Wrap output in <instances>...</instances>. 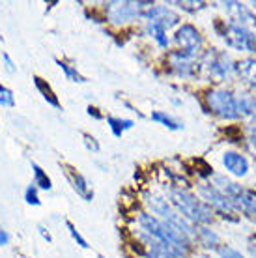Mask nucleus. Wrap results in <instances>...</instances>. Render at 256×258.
I'll return each instance as SVG.
<instances>
[{"label": "nucleus", "mask_w": 256, "mask_h": 258, "mask_svg": "<svg viewBox=\"0 0 256 258\" xmlns=\"http://www.w3.org/2000/svg\"><path fill=\"white\" fill-rule=\"evenodd\" d=\"M213 185L226 197L236 213H243L247 217H256V193L232 181L224 174L213 176Z\"/></svg>", "instance_id": "f257e3e1"}, {"label": "nucleus", "mask_w": 256, "mask_h": 258, "mask_svg": "<svg viewBox=\"0 0 256 258\" xmlns=\"http://www.w3.org/2000/svg\"><path fill=\"white\" fill-rule=\"evenodd\" d=\"M170 202H172L178 213L181 217H185L189 223L195 225H208L213 221L212 208L206 204L204 200L197 199L193 193L185 189H172L170 191Z\"/></svg>", "instance_id": "f03ea898"}, {"label": "nucleus", "mask_w": 256, "mask_h": 258, "mask_svg": "<svg viewBox=\"0 0 256 258\" xmlns=\"http://www.w3.org/2000/svg\"><path fill=\"white\" fill-rule=\"evenodd\" d=\"M139 225L141 228L144 230V234L148 236H152V238L159 239V241H165L168 245H174L181 249V251H189V247H191V239L185 238L183 234L176 232L172 230L170 226H167L163 221H159L157 217L154 215H150V213H141L139 215Z\"/></svg>", "instance_id": "7ed1b4c3"}, {"label": "nucleus", "mask_w": 256, "mask_h": 258, "mask_svg": "<svg viewBox=\"0 0 256 258\" xmlns=\"http://www.w3.org/2000/svg\"><path fill=\"white\" fill-rule=\"evenodd\" d=\"M215 30L219 36L226 41V45L236 49V51H245L256 54V34L247 28V26L236 25V23H223L217 21L215 23Z\"/></svg>", "instance_id": "20e7f679"}, {"label": "nucleus", "mask_w": 256, "mask_h": 258, "mask_svg": "<svg viewBox=\"0 0 256 258\" xmlns=\"http://www.w3.org/2000/svg\"><path fill=\"white\" fill-rule=\"evenodd\" d=\"M206 105L212 110L215 116L223 118V120H237L239 118V110H237V99L230 90L224 88H213V90L206 92Z\"/></svg>", "instance_id": "39448f33"}, {"label": "nucleus", "mask_w": 256, "mask_h": 258, "mask_svg": "<svg viewBox=\"0 0 256 258\" xmlns=\"http://www.w3.org/2000/svg\"><path fill=\"white\" fill-rule=\"evenodd\" d=\"M202 68L206 70L208 77L217 81V83L228 81L236 73V64L230 58V54H226L224 51H217V49H212L210 52H206Z\"/></svg>", "instance_id": "423d86ee"}, {"label": "nucleus", "mask_w": 256, "mask_h": 258, "mask_svg": "<svg viewBox=\"0 0 256 258\" xmlns=\"http://www.w3.org/2000/svg\"><path fill=\"white\" fill-rule=\"evenodd\" d=\"M174 41L179 47V51H183L185 54L199 58L202 56V49H204V39L200 36V32L193 25H181L174 34Z\"/></svg>", "instance_id": "0eeeda50"}, {"label": "nucleus", "mask_w": 256, "mask_h": 258, "mask_svg": "<svg viewBox=\"0 0 256 258\" xmlns=\"http://www.w3.org/2000/svg\"><path fill=\"white\" fill-rule=\"evenodd\" d=\"M199 193H200V197L204 199L206 204H208L210 208H213L215 212L221 213L224 219L236 221V212H234V208L230 206V202L226 200V197H224L213 183H202V185L199 187Z\"/></svg>", "instance_id": "6e6552de"}, {"label": "nucleus", "mask_w": 256, "mask_h": 258, "mask_svg": "<svg viewBox=\"0 0 256 258\" xmlns=\"http://www.w3.org/2000/svg\"><path fill=\"white\" fill-rule=\"evenodd\" d=\"M152 4L146 2H110L107 15H109L110 23L114 25H122V23H129L135 21L137 17H142V8H148Z\"/></svg>", "instance_id": "1a4fd4ad"}, {"label": "nucleus", "mask_w": 256, "mask_h": 258, "mask_svg": "<svg viewBox=\"0 0 256 258\" xmlns=\"http://www.w3.org/2000/svg\"><path fill=\"white\" fill-rule=\"evenodd\" d=\"M168 66L174 75H178L181 79H193L199 73V62L197 58H193L183 51H174L168 54Z\"/></svg>", "instance_id": "9d476101"}, {"label": "nucleus", "mask_w": 256, "mask_h": 258, "mask_svg": "<svg viewBox=\"0 0 256 258\" xmlns=\"http://www.w3.org/2000/svg\"><path fill=\"white\" fill-rule=\"evenodd\" d=\"M142 238L146 241V258H183L187 254L178 247L168 245L165 241H159L148 234H144Z\"/></svg>", "instance_id": "9b49d317"}, {"label": "nucleus", "mask_w": 256, "mask_h": 258, "mask_svg": "<svg viewBox=\"0 0 256 258\" xmlns=\"http://www.w3.org/2000/svg\"><path fill=\"white\" fill-rule=\"evenodd\" d=\"M224 12L228 13V17L232 19V23L241 26H256V15L250 12L249 8L241 4V2H234V0H228V2H223Z\"/></svg>", "instance_id": "f8f14e48"}, {"label": "nucleus", "mask_w": 256, "mask_h": 258, "mask_svg": "<svg viewBox=\"0 0 256 258\" xmlns=\"http://www.w3.org/2000/svg\"><path fill=\"white\" fill-rule=\"evenodd\" d=\"M142 17L148 19V23H161L165 28H170V26L178 25L179 17L178 13H174L172 10H168L167 6H148L144 12H142Z\"/></svg>", "instance_id": "ddd939ff"}, {"label": "nucleus", "mask_w": 256, "mask_h": 258, "mask_svg": "<svg viewBox=\"0 0 256 258\" xmlns=\"http://www.w3.org/2000/svg\"><path fill=\"white\" fill-rule=\"evenodd\" d=\"M223 167L226 168L228 174L236 176V178H243V176L249 174V161L239 152H224Z\"/></svg>", "instance_id": "4468645a"}, {"label": "nucleus", "mask_w": 256, "mask_h": 258, "mask_svg": "<svg viewBox=\"0 0 256 258\" xmlns=\"http://www.w3.org/2000/svg\"><path fill=\"white\" fill-rule=\"evenodd\" d=\"M236 73L250 90L256 92V58H243L241 62H237Z\"/></svg>", "instance_id": "2eb2a0df"}, {"label": "nucleus", "mask_w": 256, "mask_h": 258, "mask_svg": "<svg viewBox=\"0 0 256 258\" xmlns=\"http://www.w3.org/2000/svg\"><path fill=\"white\" fill-rule=\"evenodd\" d=\"M68 178H70L71 183H73V189H75L84 200H88L90 202V200L94 199V191L90 189L88 181L84 180L83 174H79L77 170H73V168H68Z\"/></svg>", "instance_id": "dca6fc26"}, {"label": "nucleus", "mask_w": 256, "mask_h": 258, "mask_svg": "<svg viewBox=\"0 0 256 258\" xmlns=\"http://www.w3.org/2000/svg\"><path fill=\"white\" fill-rule=\"evenodd\" d=\"M237 110L239 118H256V97L250 94H237Z\"/></svg>", "instance_id": "f3484780"}, {"label": "nucleus", "mask_w": 256, "mask_h": 258, "mask_svg": "<svg viewBox=\"0 0 256 258\" xmlns=\"http://www.w3.org/2000/svg\"><path fill=\"white\" fill-rule=\"evenodd\" d=\"M146 32L152 36V38L157 41L159 47H168V38H167V28L161 25V23H148L146 25Z\"/></svg>", "instance_id": "a211bd4d"}, {"label": "nucleus", "mask_w": 256, "mask_h": 258, "mask_svg": "<svg viewBox=\"0 0 256 258\" xmlns=\"http://www.w3.org/2000/svg\"><path fill=\"white\" fill-rule=\"evenodd\" d=\"M152 120H154V122H159L161 125H165V127L170 129V131H179V129H183V123L179 122V120H176V118H172L170 114H167V112H163V110H155V112H152Z\"/></svg>", "instance_id": "6ab92c4d"}, {"label": "nucleus", "mask_w": 256, "mask_h": 258, "mask_svg": "<svg viewBox=\"0 0 256 258\" xmlns=\"http://www.w3.org/2000/svg\"><path fill=\"white\" fill-rule=\"evenodd\" d=\"M34 84H36V88L41 92V96L47 99V103H51L52 107L60 109V101H58V97L54 96V92L51 90V86L45 83L43 79H41V77H34Z\"/></svg>", "instance_id": "aec40b11"}, {"label": "nucleus", "mask_w": 256, "mask_h": 258, "mask_svg": "<svg viewBox=\"0 0 256 258\" xmlns=\"http://www.w3.org/2000/svg\"><path fill=\"white\" fill-rule=\"evenodd\" d=\"M197 239H199L204 247H208V249H210V247H217L219 241H221L217 234L213 232V230H210V228H206V226H200L199 228V232H197Z\"/></svg>", "instance_id": "412c9836"}, {"label": "nucleus", "mask_w": 256, "mask_h": 258, "mask_svg": "<svg viewBox=\"0 0 256 258\" xmlns=\"http://www.w3.org/2000/svg\"><path fill=\"white\" fill-rule=\"evenodd\" d=\"M107 123L110 125V131H112V135L114 137H122V133L125 129H131L135 125L133 120H125V118H114V116H109L107 118Z\"/></svg>", "instance_id": "4be33fe9"}, {"label": "nucleus", "mask_w": 256, "mask_h": 258, "mask_svg": "<svg viewBox=\"0 0 256 258\" xmlns=\"http://www.w3.org/2000/svg\"><path fill=\"white\" fill-rule=\"evenodd\" d=\"M32 170H34V185L39 189H45V191H49L51 189V180H49V176L43 172V168L32 163Z\"/></svg>", "instance_id": "5701e85b"}, {"label": "nucleus", "mask_w": 256, "mask_h": 258, "mask_svg": "<svg viewBox=\"0 0 256 258\" xmlns=\"http://www.w3.org/2000/svg\"><path fill=\"white\" fill-rule=\"evenodd\" d=\"M56 62H58V66H60V70L64 71V73H66V77L70 79V81H73V83H86V79H84L83 75L79 73L77 70H73L71 66L64 64L62 60H56Z\"/></svg>", "instance_id": "b1692460"}, {"label": "nucleus", "mask_w": 256, "mask_h": 258, "mask_svg": "<svg viewBox=\"0 0 256 258\" xmlns=\"http://www.w3.org/2000/svg\"><path fill=\"white\" fill-rule=\"evenodd\" d=\"M217 251H219V256L221 258H245L241 252L236 251V249L230 245H221V247H217Z\"/></svg>", "instance_id": "393cba45"}, {"label": "nucleus", "mask_w": 256, "mask_h": 258, "mask_svg": "<svg viewBox=\"0 0 256 258\" xmlns=\"http://www.w3.org/2000/svg\"><path fill=\"white\" fill-rule=\"evenodd\" d=\"M25 200L28 202V204H32V206H39V204H41L38 199V187H36V185H30V187L26 189Z\"/></svg>", "instance_id": "a878e982"}, {"label": "nucleus", "mask_w": 256, "mask_h": 258, "mask_svg": "<svg viewBox=\"0 0 256 258\" xmlns=\"http://www.w3.org/2000/svg\"><path fill=\"white\" fill-rule=\"evenodd\" d=\"M66 226H68V230H70L71 238L75 239V241H77V243H79V245H81V247H83V249H88V243H86V239H84L83 236H81V234L77 232V228H75V226L71 225L70 221L66 223Z\"/></svg>", "instance_id": "bb28decb"}, {"label": "nucleus", "mask_w": 256, "mask_h": 258, "mask_svg": "<svg viewBox=\"0 0 256 258\" xmlns=\"http://www.w3.org/2000/svg\"><path fill=\"white\" fill-rule=\"evenodd\" d=\"M15 103V99H13V94L8 88L4 86H0V105H6V107H12Z\"/></svg>", "instance_id": "cd10ccee"}, {"label": "nucleus", "mask_w": 256, "mask_h": 258, "mask_svg": "<svg viewBox=\"0 0 256 258\" xmlns=\"http://www.w3.org/2000/svg\"><path fill=\"white\" fill-rule=\"evenodd\" d=\"M247 137H249V142H250V146H252V150L256 152V123L254 125H249V129H247Z\"/></svg>", "instance_id": "c85d7f7f"}, {"label": "nucleus", "mask_w": 256, "mask_h": 258, "mask_svg": "<svg viewBox=\"0 0 256 258\" xmlns=\"http://www.w3.org/2000/svg\"><path fill=\"white\" fill-rule=\"evenodd\" d=\"M84 142H86L88 150H94V152H97V150H99V144L96 142V139H94V137H90L88 133H84Z\"/></svg>", "instance_id": "c756f323"}, {"label": "nucleus", "mask_w": 256, "mask_h": 258, "mask_svg": "<svg viewBox=\"0 0 256 258\" xmlns=\"http://www.w3.org/2000/svg\"><path fill=\"white\" fill-rule=\"evenodd\" d=\"M247 249H249V254L252 258H256V234H252L247 241Z\"/></svg>", "instance_id": "7c9ffc66"}, {"label": "nucleus", "mask_w": 256, "mask_h": 258, "mask_svg": "<svg viewBox=\"0 0 256 258\" xmlns=\"http://www.w3.org/2000/svg\"><path fill=\"white\" fill-rule=\"evenodd\" d=\"M88 114H90V116L97 118V120H101V114H99V112H97V109H96V107H88Z\"/></svg>", "instance_id": "2f4dec72"}, {"label": "nucleus", "mask_w": 256, "mask_h": 258, "mask_svg": "<svg viewBox=\"0 0 256 258\" xmlns=\"http://www.w3.org/2000/svg\"><path fill=\"white\" fill-rule=\"evenodd\" d=\"M8 239H10V236H8V232H4V230H0V245H6Z\"/></svg>", "instance_id": "473e14b6"}, {"label": "nucleus", "mask_w": 256, "mask_h": 258, "mask_svg": "<svg viewBox=\"0 0 256 258\" xmlns=\"http://www.w3.org/2000/svg\"><path fill=\"white\" fill-rule=\"evenodd\" d=\"M4 62H6V68H8V71H13V62H12V58L8 56V54H4Z\"/></svg>", "instance_id": "72a5a7b5"}, {"label": "nucleus", "mask_w": 256, "mask_h": 258, "mask_svg": "<svg viewBox=\"0 0 256 258\" xmlns=\"http://www.w3.org/2000/svg\"><path fill=\"white\" fill-rule=\"evenodd\" d=\"M250 6H252V8L256 10V0H254V2H250Z\"/></svg>", "instance_id": "f704fd0d"}]
</instances>
